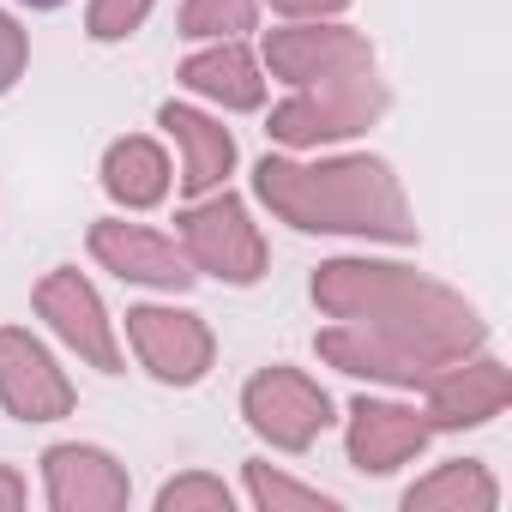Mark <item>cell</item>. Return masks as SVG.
<instances>
[{
    "label": "cell",
    "instance_id": "ba28073f",
    "mask_svg": "<svg viewBox=\"0 0 512 512\" xmlns=\"http://www.w3.org/2000/svg\"><path fill=\"white\" fill-rule=\"evenodd\" d=\"M37 314L49 320V332L79 356V362H91V368H103V374H121V344H115V326H109V314H103V296L91 290V278H79V272H49L43 284H37Z\"/></svg>",
    "mask_w": 512,
    "mask_h": 512
},
{
    "label": "cell",
    "instance_id": "9a60e30c",
    "mask_svg": "<svg viewBox=\"0 0 512 512\" xmlns=\"http://www.w3.org/2000/svg\"><path fill=\"white\" fill-rule=\"evenodd\" d=\"M181 85L193 91V97H205V103H223V109H260L266 103V79H260V61H253L235 37H223V43H211V49H199V55H187L181 61Z\"/></svg>",
    "mask_w": 512,
    "mask_h": 512
},
{
    "label": "cell",
    "instance_id": "ac0fdd59",
    "mask_svg": "<svg viewBox=\"0 0 512 512\" xmlns=\"http://www.w3.org/2000/svg\"><path fill=\"white\" fill-rule=\"evenodd\" d=\"M260 19V0H187L181 7V37L193 43H223V37H241Z\"/></svg>",
    "mask_w": 512,
    "mask_h": 512
},
{
    "label": "cell",
    "instance_id": "603a6c76",
    "mask_svg": "<svg viewBox=\"0 0 512 512\" xmlns=\"http://www.w3.org/2000/svg\"><path fill=\"white\" fill-rule=\"evenodd\" d=\"M272 7H278L284 19H332V13L350 7V0H272Z\"/></svg>",
    "mask_w": 512,
    "mask_h": 512
},
{
    "label": "cell",
    "instance_id": "277c9868",
    "mask_svg": "<svg viewBox=\"0 0 512 512\" xmlns=\"http://www.w3.org/2000/svg\"><path fill=\"white\" fill-rule=\"evenodd\" d=\"M175 223H181V253L193 260V272L235 290L266 278V235L235 193H199V205H187Z\"/></svg>",
    "mask_w": 512,
    "mask_h": 512
},
{
    "label": "cell",
    "instance_id": "9c48e42d",
    "mask_svg": "<svg viewBox=\"0 0 512 512\" xmlns=\"http://www.w3.org/2000/svg\"><path fill=\"white\" fill-rule=\"evenodd\" d=\"M0 404L19 422H61L73 410V380L19 326H0Z\"/></svg>",
    "mask_w": 512,
    "mask_h": 512
},
{
    "label": "cell",
    "instance_id": "8992f818",
    "mask_svg": "<svg viewBox=\"0 0 512 512\" xmlns=\"http://www.w3.org/2000/svg\"><path fill=\"white\" fill-rule=\"evenodd\" d=\"M266 67H272V79H284L290 91H302V85H320V79L374 67V49L350 25L302 19V25H284V31L266 37Z\"/></svg>",
    "mask_w": 512,
    "mask_h": 512
},
{
    "label": "cell",
    "instance_id": "7a4b0ae2",
    "mask_svg": "<svg viewBox=\"0 0 512 512\" xmlns=\"http://www.w3.org/2000/svg\"><path fill=\"white\" fill-rule=\"evenodd\" d=\"M253 193L278 223L302 235H368V241H398V247L416 241L410 199L380 157H326V163L260 157Z\"/></svg>",
    "mask_w": 512,
    "mask_h": 512
},
{
    "label": "cell",
    "instance_id": "cb8c5ba5",
    "mask_svg": "<svg viewBox=\"0 0 512 512\" xmlns=\"http://www.w3.org/2000/svg\"><path fill=\"white\" fill-rule=\"evenodd\" d=\"M25 506V476L0 464V512H19Z\"/></svg>",
    "mask_w": 512,
    "mask_h": 512
},
{
    "label": "cell",
    "instance_id": "44dd1931",
    "mask_svg": "<svg viewBox=\"0 0 512 512\" xmlns=\"http://www.w3.org/2000/svg\"><path fill=\"white\" fill-rule=\"evenodd\" d=\"M151 7H157V0H91L85 31H91L97 43H121V37H133V31L151 19Z\"/></svg>",
    "mask_w": 512,
    "mask_h": 512
},
{
    "label": "cell",
    "instance_id": "ffe728a7",
    "mask_svg": "<svg viewBox=\"0 0 512 512\" xmlns=\"http://www.w3.org/2000/svg\"><path fill=\"white\" fill-rule=\"evenodd\" d=\"M157 512H229V488H223L217 476L193 470V476H175V482H163V494H157Z\"/></svg>",
    "mask_w": 512,
    "mask_h": 512
},
{
    "label": "cell",
    "instance_id": "52a82bcc",
    "mask_svg": "<svg viewBox=\"0 0 512 512\" xmlns=\"http://www.w3.org/2000/svg\"><path fill=\"white\" fill-rule=\"evenodd\" d=\"M127 338L139 350V362L151 368V380L163 386H199L217 362V338L199 314H181V308H133L127 314Z\"/></svg>",
    "mask_w": 512,
    "mask_h": 512
},
{
    "label": "cell",
    "instance_id": "6da1fadb",
    "mask_svg": "<svg viewBox=\"0 0 512 512\" xmlns=\"http://www.w3.org/2000/svg\"><path fill=\"white\" fill-rule=\"evenodd\" d=\"M314 308L338 320L314 338L320 356L338 374L386 386H428L488 338L482 314L458 290L386 260H326L314 272Z\"/></svg>",
    "mask_w": 512,
    "mask_h": 512
},
{
    "label": "cell",
    "instance_id": "2e32d148",
    "mask_svg": "<svg viewBox=\"0 0 512 512\" xmlns=\"http://www.w3.org/2000/svg\"><path fill=\"white\" fill-rule=\"evenodd\" d=\"M169 181H175V169H169V157H163L157 139H139L133 133V139H115L103 151V193L115 205H127V211L163 205L169 199Z\"/></svg>",
    "mask_w": 512,
    "mask_h": 512
},
{
    "label": "cell",
    "instance_id": "5bb4252c",
    "mask_svg": "<svg viewBox=\"0 0 512 512\" xmlns=\"http://www.w3.org/2000/svg\"><path fill=\"white\" fill-rule=\"evenodd\" d=\"M157 127L181 145V193H211L229 169H235V139L229 127H217L211 115L187 109V103H163L157 109Z\"/></svg>",
    "mask_w": 512,
    "mask_h": 512
},
{
    "label": "cell",
    "instance_id": "d6986e66",
    "mask_svg": "<svg viewBox=\"0 0 512 512\" xmlns=\"http://www.w3.org/2000/svg\"><path fill=\"white\" fill-rule=\"evenodd\" d=\"M247 494H253V506L260 512H332L338 500L332 494H320V488H308V482H290L284 470H272V464H247Z\"/></svg>",
    "mask_w": 512,
    "mask_h": 512
},
{
    "label": "cell",
    "instance_id": "d4e9b609",
    "mask_svg": "<svg viewBox=\"0 0 512 512\" xmlns=\"http://www.w3.org/2000/svg\"><path fill=\"white\" fill-rule=\"evenodd\" d=\"M25 7H37V13H49V7H61V0H25Z\"/></svg>",
    "mask_w": 512,
    "mask_h": 512
},
{
    "label": "cell",
    "instance_id": "5b68a950",
    "mask_svg": "<svg viewBox=\"0 0 512 512\" xmlns=\"http://www.w3.org/2000/svg\"><path fill=\"white\" fill-rule=\"evenodd\" d=\"M241 416L247 428L272 440L278 452H308L326 428H332V398L302 374V368H260L241 386Z\"/></svg>",
    "mask_w": 512,
    "mask_h": 512
},
{
    "label": "cell",
    "instance_id": "3957f363",
    "mask_svg": "<svg viewBox=\"0 0 512 512\" xmlns=\"http://www.w3.org/2000/svg\"><path fill=\"white\" fill-rule=\"evenodd\" d=\"M380 115H386V85L374 79V67H362V73H338V79H320V85L290 91L272 109V127L266 133L278 145H290V151H314V145L368 133Z\"/></svg>",
    "mask_w": 512,
    "mask_h": 512
},
{
    "label": "cell",
    "instance_id": "e0dca14e",
    "mask_svg": "<svg viewBox=\"0 0 512 512\" xmlns=\"http://www.w3.org/2000/svg\"><path fill=\"white\" fill-rule=\"evenodd\" d=\"M500 488L488 476V464L476 458H452L434 476H422L416 488H404V512H494Z\"/></svg>",
    "mask_w": 512,
    "mask_h": 512
},
{
    "label": "cell",
    "instance_id": "8fae6325",
    "mask_svg": "<svg viewBox=\"0 0 512 512\" xmlns=\"http://www.w3.org/2000/svg\"><path fill=\"white\" fill-rule=\"evenodd\" d=\"M43 488L55 512H121L133 494L127 470L103 446H79V440H61L43 452Z\"/></svg>",
    "mask_w": 512,
    "mask_h": 512
},
{
    "label": "cell",
    "instance_id": "7402d4cb",
    "mask_svg": "<svg viewBox=\"0 0 512 512\" xmlns=\"http://www.w3.org/2000/svg\"><path fill=\"white\" fill-rule=\"evenodd\" d=\"M25 61H31V43H25L19 19H7V13H0V97H7V91L25 79Z\"/></svg>",
    "mask_w": 512,
    "mask_h": 512
},
{
    "label": "cell",
    "instance_id": "4fadbf2b",
    "mask_svg": "<svg viewBox=\"0 0 512 512\" xmlns=\"http://www.w3.org/2000/svg\"><path fill=\"white\" fill-rule=\"evenodd\" d=\"M428 416L404 410V404H386V398H356L350 404V464L368 470V476H392L398 464H410L422 446H428Z\"/></svg>",
    "mask_w": 512,
    "mask_h": 512
},
{
    "label": "cell",
    "instance_id": "30bf717a",
    "mask_svg": "<svg viewBox=\"0 0 512 512\" xmlns=\"http://www.w3.org/2000/svg\"><path fill=\"white\" fill-rule=\"evenodd\" d=\"M91 253L103 272H115L127 284H151V290H187L199 278L193 260L181 253V241H169L145 223H115V217L91 223Z\"/></svg>",
    "mask_w": 512,
    "mask_h": 512
},
{
    "label": "cell",
    "instance_id": "7c38bea8",
    "mask_svg": "<svg viewBox=\"0 0 512 512\" xmlns=\"http://www.w3.org/2000/svg\"><path fill=\"white\" fill-rule=\"evenodd\" d=\"M422 392H428V428H482L506 410L512 374L494 356H464V362H446Z\"/></svg>",
    "mask_w": 512,
    "mask_h": 512
}]
</instances>
